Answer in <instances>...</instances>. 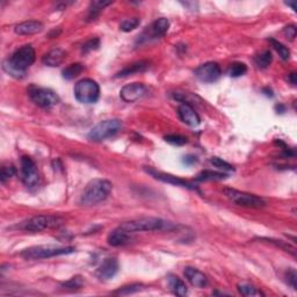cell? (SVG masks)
<instances>
[{
    "label": "cell",
    "instance_id": "cell-1",
    "mask_svg": "<svg viewBox=\"0 0 297 297\" xmlns=\"http://www.w3.org/2000/svg\"><path fill=\"white\" fill-rule=\"evenodd\" d=\"M36 58V53L30 44L19 48L2 63V69L7 75L14 78H24L26 71L33 65Z\"/></svg>",
    "mask_w": 297,
    "mask_h": 297
},
{
    "label": "cell",
    "instance_id": "cell-2",
    "mask_svg": "<svg viewBox=\"0 0 297 297\" xmlns=\"http://www.w3.org/2000/svg\"><path fill=\"white\" fill-rule=\"evenodd\" d=\"M119 228L129 234H134V232L143 231H166V230L171 231L177 226L173 223L162 218H157V217H140V218L124 222Z\"/></svg>",
    "mask_w": 297,
    "mask_h": 297
},
{
    "label": "cell",
    "instance_id": "cell-3",
    "mask_svg": "<svg viewBox=\"0 0 297 297\" xmlns=\"http://www.w3.org/2000/svg\"><path fill=\"white\" fill-rule=\"evenodd\" d=\"M113 185L106 179H93L85 187L81 196V204L82 206H95L104 202L110 195Z\"/></svg>",
    "mask_w": 297,
    "mask_h": 297
},
{
    "label": "cell",
    "instance_id": "cell-4",
    "mask_svg": "<svg viewBox=\"0 0 297 297\" xmlns=\"http://www.w3.org/2000/svg\"><path fill=\"white\" fill-rule=\"evenodd\" d=\"M76 252L73 246H55V245H40L26 248L21 252V257L26 260H40L58 257V255L71 254Z\"/></svg>",
    "mask_w": 297,
    "mask_h": 297
},
{
    "label": "cell",
    "instance_id": "cell-5",
    "mask_svg": "<svg viewBox=\"0 0 297 297\" xmlns=\"http://www.w3.org/2000/svg\"><path fill=\"white\" fill-rule=\"evenodd\" d=\"M63 218L56 215H37L22 222L18 228L25 231L40 232L48 229H57L63 225Z\"/></svg>",
    "mask_w": 297,
    "mask_h": 297
},
{
    "label": "cell",
    "instance_id": "cell-6",
    "mask_svg": "<svg viewBox=\"0 0 297 297\" xmlns=\"http://www.w3.org/2000/svg\"><path fill=\"white\" fill-rule=\"evenodd\" d=\"M75 97L81 104H95L100 97V87L93 79H81L75 85Z\"/></svg>",
    "mask_w": 297,
    "mask_h": 297
},
{
    "label": "cell",
    "instance_id": "cell-7",
    "mask_svg": "<svg viewBox=\"0 0 297 297\" xmlns=\"http://www.w3.org/2000/svg\"><path fill=\"white\" fill-rule=\"evenodd\" d=\"M122 129V122L117 119L101 121L88 133V139L92 142H102L116 135Z\"/></svg>",
    "mask_w": 297,
    "mask_h": 297
},
{
    "label": "cell",
    "instance_id": "cell-8",
    "mask_svg": "<svg viewBox=\"0 0 297 297\" xmlns=\"http://www.w3.org/2000/svg\"><path fill=\"white\" fill-rule=\"evenodd\" d=\"M224 191V195L228 197L230 201L237 204V206L244 207V208L251 209H260L266 206L264 199L254 195V194H248L245 191H241L237 189H232V188H226Z\"/></svg>",
    "mask_w": 297,
    "mask_h": 297
},
{
    "label": "cell",
    "instance_id": "cell-9",
    "mask_svg": "<svg viewBox=\"0 0 297 297\" xmlns=\"http://www.w3.org/2000/svg\"><path fill=\"white\" fill-rule=\"evenodd\" d=\"M29 97L36 106L46 109L56 106L59 102V97L55 92L44 87H30Z\"/></svg>",
    "mask_w": 297,
    "mask_h": 297
},
{
    "label": "cell",
    "instance_id": "cell-10",
    "mask_svg": "<svg viewBox=\"0 0 297 297\" xmlns=\"http://www.w3.org/2000/svg\"><path fill=\"white\" fill-rule=\"evenodd\" d=\"M20 166L22 183L29 188L37 186L38 180H40V173H38L37 166L33 159L28 156H24L20 161Z\"/></svg>",
    "mask_w": 297,
    "mask_h": 297
},
{
    "label": "cell",
    "instance_id": "cell-11",
    "mask_svg": "<svg viewBox=\"0 0 297 297\" xmlns=\"http://www.w3.org/2000/svg\"><path fill=\"white\" fill-rule=\"evenodd\" d=\"M170 28V21L165 18H159L156 21H153L151 26L148 27L144 33H143L137 40V43H143L148 42L151 40H158L165 36V34L168 31Z\"/></svg>",
    "mask_w": 297,
    "mask_h": 297
},
{
    "label": "cell",
    "instance_id": "cell-12",
    "mask_svg": "<svg viewBox=\"0 0 297 297\" xmlns=\"http://www.w3.org/2000/svg\"><path fill=\"white\" fill-rule=\"evenodd\" d=\"M194 75L200 81L204 82V84H212L221 78L222 70L218 63L216 62H207L200 65L195 71Z\"/></svg>",
    "mask_w": 297,
    "mask_h": 297
},
{
    "label": "cell",
    "instance_id": "cell-13",
    "mask_svg": "<svg viewBox=\"0 0 297 297\" xmlns=\"http://www.w3.org/2000/svg\"><path fill=\"white\" fill-rule=\"evenodd\" d=\"M148 86L143 82H133V84L126 85L121 89L120 97L123 101L132 104V102H136L144 98L148 94Z\"/></svg>",
    "mask_w": 297,
    "mask_h": 297
},
{
    "label": "cell",
    "instance_id": "cell-14",
    "mask_svg": "<svg viewBox=\"0 0 297 297\" xmlns=\"http://www.w3.org/2000/svg\"><path fill=\"white\" fill-rule=\"evenodd\" d=\"M145 171L148 172V173L151 174L153 178L158 179V180L162 181V183H167V184L174 185V186L184 187V188H188V189H193V190L199 191V189H197L196 186H194V185L190 184L189 181L184 180V179L177 178V177H174V175H172V174L162 173V172H157V171L152 170V168H145Z\"/></svg>",
    "mask_w": 297,
    "mask_h": 297
},
{
    "label": "cell",
    "instance_id": "cell-15",
    "mask_svg": "<svg viewBox=\"0 0 297 297\" xmlns=\"http://www.w3.org/2000/svg\"><path fill=\"white\" fill-rule=\"evenodd\" d=\"M119 272V261L116 258H107L98 267L97 276L102 281H108L116 275Z\"/></svg>",
    "mask_w": 297,
    "mask_h": 297
},
{
    "label": "cell",
    "instance_id": "cell-16",
    "mask_svg": "<svg viewBox=\"0 0 297 297\" xmlns=\"http://www.w3.org/2000/svg\"><path fill=\"white\" fill-rule=\"evenodd\" d=\"M178 115L179 117H180V120L183 121L185 124H187V126L193 128L200 126L201 119L195 109L191 107V105L181 104L178 108Z\"/></svg>",
    "mask_w": 297,
    "mask_h": 297
},
{
    "label": "cell",
    "instance_id": "cell-17",
    "mask_svg": "<svg viewBox=\"0 0 297 297\" xmlns=\"http://www.w3.org/2000/svg\"><path fill=\"white\" fill-rule=\"evenodd\" d=\"M184 273L188 282L193 287H195V288H204V287L208 286V277L204 275V273L201 272V270H196V268L186 267Z\"/></svg>",
    "mask_w": 297,
    "mask_h": 297
},
{
    "label": "cell",
    "instance_id": "cell-18",
    "mask_svg": "<svg viewBox=\"0 0 297 297\" xmlns=\"http://www.w3.org/2000/svg\"><path fill=\"white\" fill-rule=\"evenodd\" d=\"M107 242L110 246L119 247L124 246V245L129 244L132 242V237H130L129 232L124 231V230L117 228L114 231H111L107 237Z\"/></svg>",
    "mask_w": 297,
    "mask_h": 297
},
{
    "label": "cell",
    "instance_id": "cell-19",
    "mask_svg": "<svg viewBox=\"0 0 297 297\" xmlns=\"http://www.w3.org/2000/svg\"><path fill=\"white\" fill-rule=\"evenodd\" d=\"M43 30V24L36 20L21 22L15 26L14 31L19 35H35Z\"/></svg>",
    "mask_w": 297,
    "mask_h": 297
},
{
    "label": "cell",
    "instance_id": "cell-20",
    "mask_svg": "<svg viewBox=\"0 0 297 297\" xmlns=\"http://www.w3.org/2000/svg\"><path fill=\"white\" fill-rule=\"evenodd\" d=\"M66 58V53L63 49H53L49 53H47L43 56L42 62L44 65L50 66V68H55V66H59L60 64L64 62V59Z\"/></svg>",
    "mask_w": 297,
    "mask_h": 297
},
{
    "label": "cell",
    "instance_id": "cell-21",
    "mask_svg": "<svg viewBox=\"0 0 297 297\" xmlns=\"http://www.w3.org/2000/svg\"><path fill=\"white\" fill-rule=\"evenodd\" d=\"M149 66H150V63L148 60H139V62L133 63L130 64V65L126 66V68L121 70L120 72H117L116 75H115V77H116V78H123V77L132 76L134 73L144 72L149 69Z\"/></svg>",
    "mask_w": 297,
    "mask_h": 297
},
{
    "label": "cell",
    "instance_id": "cell-22",
    "mask_svg": "<svg viewBox=\"0 0 297 297\" xmlns=\"http://www.w3.org/2000/svg\"><path fill=\"white\" fill-rule=\"evenodd\" d=\"M167 281H168V286H170V288L172 289V292H173L174 295L181 296V297L187 295L188 294L187 286L180 277L175 275H170L167 277Z\"/></svg>",
    "mask_w": 297,
    "mask_h": 297
},
{
    "label": "cell",
    "instance_id": "cell-23",
    "mask_svg": "<svg viewBox=\"0 0 297 297\" xmlns=\"http://www.w3.org/2000/svg\"><path fill=\"white\" fill-rule=\"evenodd\" d=\"M84 70H85L84 65L81 63L70 64L69 66H66V68L63 70V72H62L63 78L66 79V81H71V79H75L76 77H78L79 75H81Z\"/></svg>",
    "mask_w": 297,
    "mask_h": 297
},
{
    "label": "cell",
    "instance_id": "cell-24",
    "mask_svg": "<svg viewBox=\"0 0 297 297\" xmlns=\"http://www.w3.org/2000/svg\"><path fill=\"white\" fill-rule=\"evenodd\" d=\"M110 1H93L89 6L88 8V15H87V20L88 21H93L98 18V15L100 14L102 9H104L106 6L110 5Z\"/></svg>",
    "mask_w": 297,
    "mask_h": 297
},
{
    "label": "cell",
    "instance_id": "cell-25",
    "mask_svg": "<svg viewBox=\"0 0 297 297\" xmlns=\"http://www.w3.org/2000/svg\"><path fill=\"white\" fill-rule=\"evenodd\" d=\"M228 177V174L223 173V172H214V171H202L201 173L197 174V181H212V180H223Z\"/></svg>",
    "mask_w": 297,
    "mask_h": 297
},
{
    "label": "cell",
    "instance_id": "cell-26",
    "mask_svg": "<svg viewBox=\"0 0 297 297\" xmlns=\"http://www.w3.org/2000/svg\"><path fill=\"white\" fill-rule=\"evenodd\" d=\"M272 59H273V57H272V54H270V51L265 50L264 53H261L258 56H255L254 63L259 69H267L268 66L270 65V63H272Z\"/></svg>",
    "mask_w": 297,
    "mask_h": 297
},
{
    "label": "cell",
    "instance_id": "cell-27",
    "mask_svg": "<svg viewBox=\"0 0 297 297\" xmlns=\"http://www.w3.org/2000/svg\"><path fill=\"white\" fill-rule=\"evenodd\" d=\"M238 292L242 294V295L247 296V297H254V296H263L264 294L258 290L255 287L248 285V283H238L237 286Z\"/></svg>",
    "mask_w": 297,
    "mask_h": 297
},
{
    "label": "cell",
    "instance_id": "cell-28",
    "mask_svg": "<svg viewBox=\"0 0 297 297\" xmlns=\"http://www.w3.org/2000/svg\"><path fill=\"white\" fill-rule=\"evenodd\" d=\"M270 43L272 44V47L276 50V53L279 54V56L283 60H288L290 58V50L285 46V44L279 42V41L274 40V38H270Z\"/></svg>",
    "mask_w": 297,
    "mask_h": 297
},
{
    "label": "cell",
    "instance_id": "cell-29",
    "mask_svg": "<svg viewBox=\"0 0 297 297\" xmlns=\"http://www.w3.org/2000/svg\"><path fill=\"white\" fill-rule=\"evenodd\" d=\"M247 72V66L245 65L244 63L241 62H236L234 64H231L229 69V76L232 77V78H238V77L244 76L245 73Z\"/></svg>",
    "mask_w": 297,
    "mask_h": 297
},
{
    "label": "cell",
    "instance_id": "cell-30",
    "mask_svg": "<svg viewBox=\"0 0 297 297\" xmlns=\"http://www.w3.org/2000/svg\"><path fill=\"white\" fill-rule=\"evenodd\" d=\"M261 241H265V242L270 243V244H273V245H275V246H277V247L282 248L283 251L289 252V253L292 254V255H294V257H295V255H296V250H295V247L292 246V245L288 244V243H287V242L276 241V239H272V238H261Z\"/></svg>",
    "mask_w": 297,
    "mask_h": 297
},
{
    "label": "cell",
    "instance_id": "cell-31",
    "mask_svg": "<svg viewBox=\"0 0 297 297\" xmlns=\"http://www.w3.org/2000/svg\"><path fill=\"white\" fill-rule=\"evenodd\" d=\"M17 174V168L13 165H5L1 167V172H0V180L2 184H6L9 179H12Z\"/></svg>",
    "mask_w": 297,
    "mask_h": 297
},
{
    "label": "cell",
    "instance_id": "cell-32",
    "mask_svg": "<svg viewBox=\"0 0 297 297\" xmlns=\"http://www.w3.org/2000/svg\"><path fill=\"white\" fill-rule=\"evenodd\" d=\"M140 24V20L138 18H132V19H127V20L122 21V24L120 25V29L124 31V33H129L134 29H136Z\"/></svg>",
    "mask_w": 297,
    "mask_h": 297
},
{
    "label": "cell",
    "instance_id": "cell-33",
    "mask_svg": "<svg viewBox=\"0 0 297 297\" xmlns=\"http://www.w3.org/2000/svg\"><path fill=\"white\" fill-rule=\"evenodd\" d=\"M143 288H144V286L143 285H139V283H134V285L122 287V288L116 290L114 294H116V295H130V294H135V293L140 292Z\"/></svg>",
    "mask_w": 297,
    "mask_h": 297
},
{
    "label": "cell",
    "instance_id": "cell-34",
    "mask_svg": "<svg viewBox=\"0 0 297 297\" xmlns=\"http://www.w3.org/2000/svg\"><path fill=\"white\" fill-rule=\"evenodd\" d=\"M210 164L215 166V167L218 168V170H222L224 172L234 171V167H232V165H230L229 162L222 161V159L218 158V157H213L212 159H210Z\"/></svg>",
    "mask_w": 297,
    "mask_h": 297
},
{
    "label": "cell",
    "instance_id": "cell-35",
    "mask_svg": "<svg viewBox=\"0 0 297 297\" xmlns=\"http://www.w3.org/2000/svg\"><path fill=\"white\" fill-rule=\"evenodd\" d=\"M165 140L167 143H170L172 145H177V146H181L187 144L188 139L187 137L181 136V135H167L165 136Z\"/></svg>",
    "mask_w": 297,
    "mask_h": 297
},
{
    "label": "cell",
    "instance_id": "cell-36",
    "mask_svg": "<svg viewBox=\"0 0 297 297\" xmlns=\"http://www.w3.org/2000/svg\"><path fill=\"white\" fill-rule=\"evenodd\" d=\"M82 285H84V281L81 276H75L72 277V279H70L69 281H66V282L63 283V287H65V288L68 289H79L81 288Z\"/></svg>",
    "mask_w": 297,
    "mask_h": 297
},
{
    "label": "cell",
    "instance_id": "cell-37",
    "mask_svg": "<svg viewBox=\"0 0 297 297\" xmlns=\"http://www.w3.org/2000/svg\"><path fill=\"white\" fill-rule=\"evenodd\" d=\"M99 47H100V40H99L98 37H94V38H91V40H88L86 43H84L81 50L84 54H87L89 51L97 50Z\"/></svg>",
    "mask_w": 297,
    "mask_h": 297
},
{
    "label": "cell",
    "instance_id": "cell-38",
    "mask_svg": "<svg viewBox=\"0 0 297 297\" xmlns=\"http://www.w3.org/2000/svg\"><path fill=\"white\" fill-rule=\"evenodd\" d=\"M286 281H287V283H288V285L292 287L293 289H297L296 287H297V273H296V270H294V268H289L288 270H287L286 272Z\"/></svg>",
    "mask_w": 297,
    "mask_h": 297
},
{
    "label": "cell",
    "instance_id": "cell-39",
    "mask_svg": "<svg viewBox=\"0 0 297 297\" xmlns=\"http://www.w3.org/2000/svg\"><path fill=\"white\" fill-rule=\"evenodd\" d=\"M283 33H285L286 36L288 37L290 41H293L294 38L296 37V28H295V26H293V25L287 26L285 29H283Z\"/></svg>",
    "mask_w": 297,
    "mask_h": 297
},
{
    "label": "cell",
    "instance_id": "cell-40",
    "mask_svg": "<svg viewBox=\"0 0 297 297\" xmlns=\"http://www.w3.org/2000/svg\"><path fill=\"white\" fill-rule=\"evenodd\" d=\"M183 162L187 166H191L195 164V162H197V157H195V156L193 155H188L186 157H184Z\"/></svg>",
    "mask_w": 297,
    "mask_h": 297
},
{
    "label": "cell",
    "instance_id": "cell-41",
    "mask_svg": "<svg viewBox=\"0 0 297 297\" xmlns=\"http://www.w3.org/2000/svg\"><path fill=\"white\" fill-rule=\"evenodd\" d=\"M287 79H288V81H289L292 85H296L297 79H296V73H295V72L289 73V75H288V78H287Z\"/></svg>",
    "mask_w": 297,
    "mask_h": 297
},
{
    "label": "cell",
    "instance_id": "cell-42",
    "mask_svg": "<svg viewBox=\"0 0 297 297\" xmlns=\"http://www.w3.org/2000/svg\"><path fill=\"white\" fill-rule=\"evenodd\" d=\"M263 93H264L265 95H266V97H270V98H272L273 95H274L272 89L268 88V87H265V88L263 89Z\"/></svg>",
    "mask_w": 297,
    "mask_h": 297
},
{
    "label": "cell",
    "instance_id": "cell-43",
    "mask_svg": "<svg viewBox=\"0 0 297 297\" xmlns=\"http://www.w3.org/2000/svg\"><path fill=\"white\" fill-rule=\"evenodd\" d=\"M286 5L287 6H290V7H292V9H296L295 8V4H294V2H286Z\"/></svg>",
    "mask_w": 297,
    "mask_h": 297
}]
</instances>
